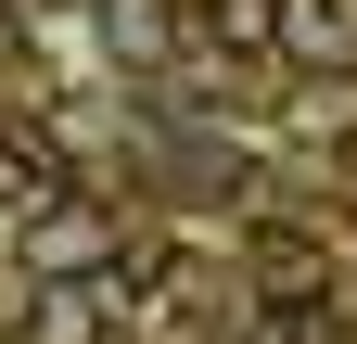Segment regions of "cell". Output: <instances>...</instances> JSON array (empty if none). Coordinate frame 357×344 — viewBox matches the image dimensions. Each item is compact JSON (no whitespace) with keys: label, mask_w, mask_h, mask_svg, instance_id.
<instances>
[{"label":"cell","mask_w":357,"mask_h":344,"mask_svg":"<svg viewBox=\"0 0 357 344\" xmlns=\"http://www.w3.org/2000/svg\"><path fill=\"white\" fill-rule=\"evenodd\" d=\"M13 268L26 281H128V217L102 191H38L13 217Z\"/></svg>","instance_id":"obj_1"},{"label":"cell","mask_w":357,"mask_h":344,"mask_svg":"<svg viewBox=\"0 0 357 344\" xmlns=\"http://www.w3.org/2000/svg\"><path fill=\"white\" fill-rule=\"evenodd\" d=\"M128 281H26L13 293V344H115Z\"/></svg>","instance_id":"obj_2"},{"label":"cell","mask_w":357,"mask_h":344,"mask_svg":"<svg viewBox=\"0 0 357 344\" xmlns=\"http://www.w3.org/2000/svg\"><path fill=\"white\" fill-rule=\"evenodd\" d=\"M268 52L294 77H319V90H344L357 77V0H268Z\"/></svg>","instance_id":"obj_3"},{"label":"cell","mask_w":357,"mask_h":344,"mask_svg":"<svg viewBox=\"0 0 357 344\" xmlns=\"http://www.w3.org/2000/svg\"><path fill=\"white\" fill-rule=\"evenodd\" d=\"M178 26H192V0H102V52L115 64H166Z\"/></svg>","instance_id":"obj_4"},{"label":"cell","mask_w":357,"mask_h":344,"mask_svg":"<svg viewBox=\"0 0 357 344\" xmlns=\"http://www.w3.org/2000/svg\"><path fill=\"white\" fill-rule=\"evenodd\" d=\"M38 191H64V179H52V153H38V141H13V127H0V217H26Z\"/></svg>","instance_id":"obj_5"}]
</instances>
